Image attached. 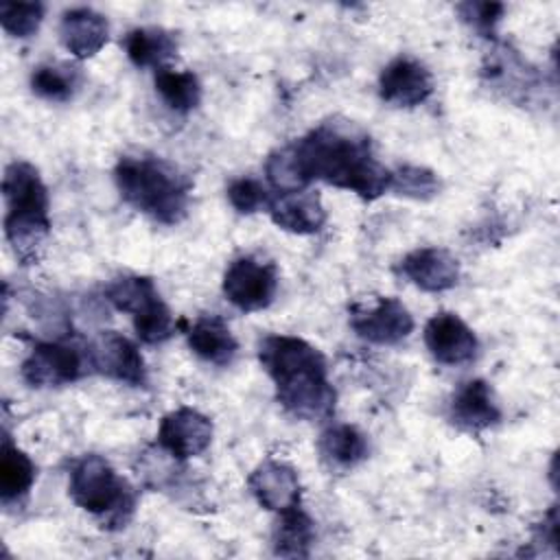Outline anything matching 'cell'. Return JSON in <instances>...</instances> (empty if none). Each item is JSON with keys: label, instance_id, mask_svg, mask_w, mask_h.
<instances>
[{"label": "cell", "instance_id": "6da1fadb", "mask_svg": "<svg viewBox=\"0 0 560 560\" xmlns=\"http://www.w3.org/2000/svg\"><path fill=\"white\" fill-rule=\"evenodd\" d=\"M289 149L308 186L322 179L363 201H374L389 190L392 171L376 158L368 131L352 120L328 118Z\"/></svg>", "mask_w": 560, "mask_h": 560}, {"label": "cell", "instance_id": "7a4b0ae2", "mask_svg": "<svg viewBox=\"0 0 560 560\" xmlns=\"http://www.w3.org/2000/svg\"><path fill=\"white\" fill-rule=\"evenodd\" d=\"M258 359L276 387V400L298 420L324 422L335 416L337 392L324 354L295 335H265Z\"/></svg>", "mask_w": 560, "mask_h": 560}, {"label": "cell", "instance_id": "3957f363", "mask_svg": "<svg viewBox=\"0 0 560 560\" xmlns=\"http://www.w3.org/2000/svg\"><path fill=\"white\" fill-rule=\"evenodd\" d=\"M114 182L125 203L162 225H175L188 214L192 182L164 158L122 155L114 166Z\"/></svg>", "mask_w": 560, "mask_h": 560}, {"label": "cell", "instance_id": "277c9868", "mask_svg": "<svg viewBox=\"0 0 560 560\" xmlns=\"http://www.w3.org/2000/svg\"><path fill=\"white\" fill-rule=\"evenodd\" d=\"M2 197L7 203L4 236L24 265L39 258L46 236L50 234V197L39 171L24 160L4 168Z\"/></svg>", "mask_w": 560, "mask_h": 560}, {"label": "cell", "instance_id": "5b68a950", "mask_svg": "<svg viewBox=\"0 0 560 560\" xmlns=\"http://www.w3.org/2000/svg\"><path fill=\"white\" fill-rule=\"evenodd\" d=\"M70 499L105 529H120L133 516L136 490L101 455H83L70 468Z\"/></svg>", "mask_w": 560, "mask_h": 560}, {"label": "cell", "instance_id": "8992f818", "mask_svg": "<svg viewBox=\"0 0 560 560\" xmlns=\"http://www.w3.org/2000/svg\"><path fill=\"white\" fill-rule=\"evenodd\" d=\"M20 372L31 387H61L83 378L92 368L88 350L61 341H37Z\"/></svg>", "mask_w": 560, "mask_h": 560}, {"label": "cell", "instance_id": "52a82bcc", "mask_svg": "<svg viewBox=\"0 0 560 560\" xmlns=\"http://www.w3.org/2000/svg\"><path fill=\"white\" fill-rule=\"evenodd\" d=\"M223 295L238 311L256 313L267 308L278 291V269L256 256L234 258L223 273Z\"/></svg>", "mask_w": 560, "mask_h": 560}, {"label": "cell", "instance_id": "ba28073f", "mask_svg": "<svg viewBox=\"0 0 560 560\" xmlns=\"http://www.w3.org/2000/svg\"><path fill=\"white\" fill-rule=\"evenodd\" d=\"M350 328L368 343L396 346L413 330V317L396 298H376L372 304L350 306Z\"/></svg>", "mask_w": 560, "mask_h": 560}, {"label": "cell", "instance_id": "9c48e42d", "mask_svg": "<svg viewBox=\"0 0 560 560\" xmlns=\"http://www.w3.org/2000/svg\"><path fill=\"white\" fill-rule=\"evenodd\" d=\"M88 359L92 372L131 387L147 385V365L138 346L116 330L101 332L88 346Z\"/></svg>", "mask_w": 560, "mask_h": 560}, {"label": "cell", "instance_id": "30bf717a", "mask_svg": "<svg viewBox=\"0 0 560 560\" xmlns=\"http://www.w3.org/2000/svg\"><path fill=\"white\" fill-rule=\"evenodd\" d=\"M424 346L442 365H464L477 357L479 341L472 328L455 313L440 311L424 324Z\"/></svg>", "mask_w": 560, "mask_h": 560}, {"label": "cell", "instance_id": "8fae6325", "mask_svg": "<svg viewBox=\"0 0 560 560\" xmlns=\"http://www.w3.org/2000/svg\"><path fill=\"white\" fill-rule=\"evenodd\" d=\"M431 94V70L409 55L394 57L378 74V96L394 107H416Z\"/></svg>", "mask_w": 560, "mask_h": 560}, {"label": "cell", "instance_id": "7c38bea8", "mask_svg": "<svg viewBox=\"0 0 560 560\" xmlns=\"http://www.w3.org/2000/svg\"><path fill=\"white\" fill-rule=\"evenodd\" d=\"M212 420L192 407L168 411L158 427V444L177 459L201 455L212 442Z\"/></svg>", "mask_w": 560, "mask_h": 560}, {"label": "cell", "instance_id": "4fadbf2b", "mask_svg": "<svg viewBox=\"0 0 560 560\" xmlns=\"http://www.w3.org/2000/svg\"><path fill=\"white\" fill-rule=\"evenodd\" d=\"M247 488L260 508L284 512L300 505V479L291 464L280 459L260 462L247 477Z\"/></svg>", "mask_w": 560, "mask_h": 560}, {"label": "cell", "instance_id": "5bb4252c", "mask_svg": "<svg viewBox=\"0 0 560 560\" xmlns=\"http://www.w3.org/2000/svg\"><path fill=\"white\" fill-rule=\"evenodd\" d=\"M398 271L427 293H442L459 282V262L442 247L411 249L398 262Z\"/></svg>", "mask_w": 560, "mask_h": 560}, {"label": "cell", "instance_id": "9a60e30c", "mask_svg": "<svg viewBox=\"0 0 560 560\" xmlns=\"http://www.w3.org/2000/svg\"><path fill=\"white\" fill-rule=\"evenodd\" d=\"M451 422L468 433L486 431L501 420V409L494 400L492 387L483 378H470L462 383L448 402Z\"/></svg>", "mask_w": 560, "mask_h": 560}, {"label": "cell", "instance_id": "2e32d148", "mask_svg": "<svg viewBox=\"0 0 560 560\" xmlns=\"http://www.w3.org/2000/svg\"><path fill=\"white\" fill-rule=\"evenodd\" d=\"M179 326L184 328L188 348L201 361L225 368L236 359L238 341L221 315H217V313L199 315L192 324H186L182 319Z\"/></svg>", "mask_w": 560, "mask_h": 560}, {"label": "cell", "instance_id": "e0dca14e", "mask_svg": "<svg viewBox=\"0 0 560 560\" xmlns=\"http://www.w3.org/2000/svg\"><path fill=\"white\" fill-rule=\"evenodd\" d=\"M269 219L291 234H315L326 223V210L317 190L273 192L267 208Z\"/></svg>", "mask_w": 560, "mask_h": 560}, {"label": "cell", "instance_id": "ac0fdd59", "mask_svg": "<svg viewBox=\"0 0 560 560\" xmlns=\"http://www.w3.org/2000/svg\"><path fill=\"white\" fill-rule=\"evenodd\" d=\"M59 39L72 57H94L109 39V22L90 7L68 9L59 22Z\"/></svg>", "mask_w": 560, "mask_h": 560}, {"label": "cell", "instance_id": "d6986e66", "mask_svg": "<svg viewBox=\"0 0 560 560\" xmlns=\"http://www.w3.org/2000/svg\"><path fill=\"white\" fill-rule=\"evenodd\" d=\"M122 48L136 68L158 70L177 55V37L162 26H138L122 37Z\"/></svg>", "mask_w": 560, "mask_h": 560}, {"label": "cell", "instance_id": "ffe728a7", "mask_svg": "<svg viewBox=\"0 0 560 560\" xmlns=\"http://www.w3.org/2000/svg\"><path fill=\"white\" fill-rule=\"evenodd\" d=\"M315 542V523L300 508L278 512V518L271 529L273 553L282 558H306Z\"/></svg>", "mask_w": 560, "mask_h": 560}, {"label": "cell", "instance_id": "44dd1931", "mask_svg": "<svg viewBox=\"0 0 560 560\" xmlns=\"http://www.w3.org/2000/svg\"><path fill=\"white\" fill-rule=\"evenodd\" d=\"M319 455L335 468L348 470L368 459L370 444L354 424H330L317 440Z\"/></svg>", "mask_w": 560, "mask_h": 560}, {"label": "cell", "instance_id": "7402d4cb", "mask_svg": "<svg viewBox=\"0 0 560 560\" xmlns=\"http://www.w3.org/2000/svg\"><path fill=\"white\" fill-rule=\"evenodd\" d=\"M105 300L122 313H129L131 319L138 315H144L153 311L158 304L164 300L160 298V291L149 276H138V273H125L114 278L105 287Z\"/></svg>", "mask_w": 560, "mask_h": 560}, {"label": "cell", "instance_id": "603a6c76", "mask_svg": "<svg viewBox=\"0 0 560 560\" xmlns=\"http://www.w3.org/2000/svg\"><path fill=\"white\" fill-rule=\"evenodd\" d=\"M153 83L164 105L177 114L192 112L201 101V83L192 70H175L162 66L155 70Z\"/></svg>", "mask_w": 560, "mask_h": 560}, {"label": "cell", "instance_id": "cb8c5ba5", "mask_svg": "<svg viewBox=\"0 0 560 560\" xmlns=\"http://www.w3.org/2000/svg\"><path fill=\"white\" fill-rule=\"evenodd\" d=\"M83 83V72L72 63H42L31 72V90L44 101L68 103Z\"/></svg>", "mask_w": 560, "mask_h": 560}, {"label": "cell", "instance_id": "d4e9b609", "mask_svg": "<svg viewBox=\"0 0 560 560\" xmlns=\"http://www.w3.org/2000/svg\"><path fill=\"white\" fill-rule=\"evenodd\" d=\"M35 483V464L33 459L18 448L9 438L2 442L0 453V499L2 503H13L28 494Z\"/></svg>", "mask_w": 560, "mask_h": 560}, {"label": "cell", "instance_id": "484cf974", "mask_svg": "<svg viewBox=\"0 0 560 560\" xmlns=\"http://www.w3.org/2000/svg\"><path fill=\"white\" fill-rule=\"evenodd\" d=\"M440 190H442L440 177L427 166L402 164V166L394 168L389 175V192L400 195V197H409L416 201H429V199L438 197Z\"/></svg>", "mask_w": 560, "mask_h": 560}, {"label": "cell", "instance_id": "4316f807", "mask_svg": "<svg viewBox=\"0 0 560 560\" xmlns=\"http://www.w3.org/2000/svg\"><path fill=\"white\" fill-rule=\"evenodd\" d=\"M44 20L42 2H2L0 4V24L11 37H31L39 31Z\"/></svg>", "mask_w": 560, "mask_h": 560}, {"label": "cell", "instance_id": "83f0119b", "mask_svg": "<svg viewBox=\"0 0 560 560\" xmlns=\"http://www.w3.org/2000/svg\"><path fill=\"white\" fill-rule=\"evenodd\" d=\"M273 192H269L262 182L254 177L232 179L228 186V201L241 214H254L258 210H267Z\"/></svg>", "mask_w": 560, "mask_h": 560}, {"label": "cell", "instance_id": "f1b7e54d", "mask_svg": "<svg viewBox=\"0 0 560 560\" xmlns=\"http://www.w3.org/2000/svg\"><path fill=\"white\" fill-rule=\"evenodd\" d=\"M175 328H177V324H175V319H173V313H171V308H168L164 302L158 304L153 311L133 317L136 337H138L142 343H147V346L164 343L166 339L173 337Z\"/></svg>", "mask_w": 560, "mask_h": 560}, {"label": "cell", "instance_id": "f546056e", "mask_svg": "<svg viewBox=\"0 0 560 560\" xmlns=\"http://www.w3.org/2000/svg\"><path fill=\"white\" fill-rule=\"evenodd\" d=\"M457 11L462 15L464 22H468L477 33H481L483 37H492L494 35V26L499 24L505 4L501 2H464L457 4Z\"/></svg>", "mask_w": 560, "mask_h": 560}]
</instances>
